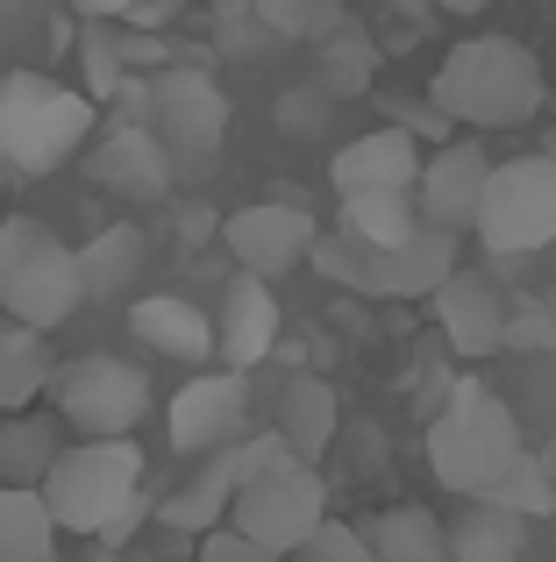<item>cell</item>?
<instances>
[{"instance_id": "6da1fadb", "label": "cell", "mask_w": 556, "mask_h": 562, "mask_svg": "<svg viewBox=\"0 0 556 562\" xmlns=\"http://www.w3.org/2000/svg\"><path fill=\"white\" fill-rule=\"evenodd\" d=\"M429 100L443 122L464 128H521L543 114L549 79H543V57L514 36H464L449 43V57L435 65Z\"/></svg>"}, {"instance_id": "7a4b0ae2", "label": "cell", "mask_w": 556, "mask_h": 562, "mask_svg": "<svg viewBox=\"0 0 556 562\" xmlns=\"http://www.w3.org/2000/svg\"><path fill=\"white\" fill-rule=\"evenodd\" d=\"M521 463H529V441H521L514 406L492 384L464 378L449 406L429 420V477L449 498H492Z\"/></svg>"}, {"instance_id": "3957f363", "label": "cell", "mask_w": 556, "mask_h": 562, "mask_svg": "<svg viewBox=\"0 0 556 562\" xmlns=\"http://www.w3.org/2000/svg\"><path fill=\"white\" fill-rule=\"evenodd\" d=\"M143 449L136 441H65V456L43 477V506H51L57 535L86 541H122V527L143 513Z\"/></svg>"}, {"instance_id": "277c9868", "label": "cell", "mask_w": 556, "mask_h": 562, "mask_svg": "<svg viewBox=\"0 0 556 562\" xmlns=\"http://www.w3.org/2000/svg\"><path fill=\"white\" fill-rule=\"evenodd\" d=\"M93 122L100 114L79 86H57L51 71H8L0 79V171L51 179L93 143Z\"/></svg>"}, {"instance_id": "5b68a950", "label": "cell", "mask_w": 556, "mask_h": 562, "mask_svg": "<svg viewBox=\"0 0 556 562\" xmlns=\"http://www.w3.org/2000/svg\"><path fill=\"white\" fill-rule=\"evenodd\" d=\"M79 306H86L79 249L65 235H51V221L36 214H0V314L51 335Z\"/></svg>"}, {"instance_id": "8992f818", "label": "cell", "mask_w": 556, "mask_h": 562, "mask_svg": "<svg viewBox=\"0 0 556 562\" xmlns=\"http://www.w3.org/2000/svg\"><path fill=\"white\" fill-rule=\"evenodd\" d=\"M151 406H157L151 378L129 357H108V349L65 357L51 378V413L71 427V441H129L151 420Z\"/></svg>"}, {"instance_id": "52a82bcc", "label": "cell", "mask_w": 556, "mask_h": 562, "mask_svg": "<svg viewBox=\"0 0 556 562\" xmlns=\"http://www.w3.org/2000/svg\"><path fill=\"white\" fill-rule=\"evenodd\" d=\"M478 243L492 257H535L556 243V157H492L486 206H478Z\"/></svg>"}, {"instance_id": "ba28073f", "label": "cell", "mask_w": 556, "mask_h": 562, "mask_svg": "<svg viewBox=\"0 0 556 562\" xmlns=\"http://www.w3.org/2000/svg\"><path fill=\"white\" fill-rule=\"evenodd\" d=\"M321 520H329V484H321V470L300 463V456H286V463H271L265 477L236 484V506H229V527L251 535V541H265L278 555H292Z\"/></svg>"}, {"instance_id": "9c48e42d", "label": "cell", "mask_w": 556, "mask_h": 562, "mask_svg": "<svg viewBox=\"0 0 556 562\" xmlns=\"http://www.w3.org/2000/svg\"><path fill=\"white\" fill-rule=\"evenodd\" d=\"M251 427H257V406H251V378L243 371H193L165 398V441L186 463H200L214 449H236Z\"/></svg>"}, {"instance_id": "30bf717a", "label": "cell", "mask_w": 556, "mask_h": 562, "mask_svg": "<svg viewBox=\"0 0 556 562\" xmlns=\"http://www.w3.org/2000/svg\"><path fill=\"white\" fill-rule=\"evenodd\" d=\"M143 108H151L157 143H165L171 157H186V165H208V157L222 150V136H229V93L193 65L157 71V79L143 86Z\"/></svg>"}, {"instance_id": "8fae6325", "label": "cell", "mask_w": 556, "mask_h": 562, "mask_svg": "<svg viewBox=\"0 0 556 562\" xmlns=\"http://www.w3.org/2000/svg\"><path fill=\"white\" fill-rule=\"evenodd\" d=\"M314 243H321V221L307 214L300 200H251L222 221V249L236 257V271L265 278V285H278L286 271H300V263L314 257Z\"/></svg>"}, {"instance_id": "7c38bea8", "label": "cell", "mask_w": 556, "mask_h": 562, "mask_svg": "<svg viewBox=\"0 0 556 562\" xmlns=\"http://www.w3.org/2000/svg\"><path fill=\"white\" fill-rule=\"evenodd\" d=\"M486 179H492V157L478 136H457V143H435L421 157V179H414V206L429 228H449V235H471L478 228V206H486Z\"/></svg>"}, {"instance_id": "4fadbf2b", "label": "cell", "mask_w": 556, "mask_h": 562, "mask_svg": "<svg viewBox=\"0 0 556 562\" xmlns=\"http://www.w3.org/2000/svg\"><path fill=\"white\" fill-rule=\"evenodd\" d=\"M435 328H443V342L457 349V357L486 363L500 357L507 342H514V306H507V292L492 285L486 271H449V285H435Z\"/></svg>"}, {"instance_id": "5bb4252c", "label": "cell", "mask_w": 556, "mask_h": 562, "mask_svg": "<svg viewBox=\"0 0 556 562\" xmlns=\"http://www.w3.org/2000/svg\"><path fill=\"white\" fill-rule=\"evenodd\" d=\"M421 157L429 150H421L414 128H400V122L364 128V136L329 150V186H335V200H357V192H414Z\"/></svg>"}, {"instance_id": "9a60e30c", "label": "cell", "mask_w": 556, "mask_h": 562, "mask_svg": "<svg viewBox=\"0 0 556 562\" xmlns=\"http://www.w3.org/2000/svg\"><path fill=\"white\" fill-rule=\"evenodd\" d=\"M271 349H278V292L265 278L236 271L229 292H222V314H214V357H222V371L251 378Z\"/></svg>"}, {"instance_id": "2e32d148", "label": "cell", "mask_w": 556, "mask_h": 562, "mask_svg": "<svg viewBox=\"0 0 556 562\" xmlns=\"http://www.w3.org/2000/svg\"><path fill=\"white\" fill-rule=\"evenodd\" d=\"M449 271H464V235L429 228V221H421L407 243L378 249L371 300H435V285H449Z\"/></svg>"}, {"instance_id": "e0dca14e", "label": "cell", "mask_w": 556, "mask_h": 562, "mask_svg": "<svg viewBox=\"0 0 556 562\" xmlns=\"http://www.w3.org/2000/svg\"><path fill=\"white\" fill-rule=\"evenodd\" d=\"M86 171H93V186L129 192V200H165L171 192V150L157 143L151 122L108 128V136L93 143V157H86Z\"/></svg>"}, {"instance_id": "ac0fdd59", "label": "cell", "mask_w": 556, "mask_h": 562, "mask_svg": "<svg viewBox=\"0 0 556 562\" xmlns=\"http://www.w3.org/2000/svg\"><path fill=\"white\" fill-rule=\"evenodd\" d=\"M129 335H136L143 349H157V357H171V363H193V371L214 363V314H200V306L179 300V292L129 300Z\"/></svg>"}, {"instance_id": "d6986e66", "label": "cell", "mask_w": 556, "mask_h": 562, "mask_svg": "<svg viewBox=\"0 0 556 562\" xmlns=\"http://www.w3.org/2000/svg\"><path fill=\"white\" fill-rule=\"evenodd\" d=\"M229 506H236V449H214L186 470L179 492L157 498V520H165L171 535L200 541V535H214V527H229Z\"/></svg>"}, {"instance_id": "ffe728a7", "label": "cell", "mask_w": 556, "mask_h": 562, "mask_svg": "<svg viewBox=\"0 0 556 562\" xmlns=\"http://www.w3.org/2000/svg\"><path fill=\"white\" fill-rule=\"evenodd\" d=\"M71 427L57 420L51 406H29V413H0V484H22V492H43L51 463L65 456Z\"/></svg>"}, {"instance_id": "44dd1931", "label": "cell", "mask_w": 556, "mask_h": 562, "mask_svg": "<svg viewBox=\"0 0 556 562\" xmlns=\"http://www.w3.org/2000/svg\"><path fill=\"white\" fill-rule=\"evenodd\" d=\"M271 427H278V441H286L300 463H314V456L335 441V427H343V398H335V384H329V378L300 371V378L286 384V392H278Z\"/></svg>"}, {"instance_id": "7402d4cb", "label": "cell", "mask_w": 556, "mask_h": 562, "mask_svg": "<svg viewBox=\"0 0 556 562\" xmlns=\"http://www.w3.org/2000/svg\"><path fill=\"white\" fill-rule=\"evenodd\" d=\"M57 363H65V357L51 349V335H36V328H22V321L0 314V413L43 406V398H51Z\"/></svg>"}, {"instance_id": "603a6c76", "label": "cell", "mask_w": 556, "mask_h": 562, "mask_svg": "<svg viewBox=\"0 0 556 562\" xmlns=\"http://www.w3.org/2000/svg\"><path fill=\"white\" fill-rule=\"evenodd\" d=\"M143 257H151V243H143L136 221H108V228L93 235V243H79V278H86V300H122L129 285H136Z\"/></svg>"}, {"instance_id": "cb8c5ba5", "label": "cell", "mask_w": 556, "mask_h": 562, "mask_svg": "<svg viewBox=\"0 0 556 562\" xmlns=\"http://www.w3.org/2000/svg\"><path fill=\"white\" fill-rule=\"evenodd\" d=\"M364 541H371L378 562H449V527L435 520L429 506H386L364 520Z\"/></svg>"}, {"instance_id": "d4e9b609", "label": "cell", "mask_w": 556, "mask_h": 562, "mask_svg": "<svg viewBox=\"0 0 556 562\" xmlns=\"http://www.w3.org/2000/svg\"><path fill=\"white\" fill-rule=\"evenodd\" d=\"M529 555V520L492 498H471L457 527H449V562H521Z\"/></svg>"}, {"instance_id": "484cf974", "label": "cell", "mask_w": 556, "mask_h": 562, "mask_svg": "<svg viewBox=\"0 0 556 562\" xmlns=\"http://www.w3.org/2000/svg\"><path fill=\"white\" fill-rule=\"evenodd\" d=\"M335 228L378 257V249L407 243L421 228V206H414V192H357V200H335Z\"/></svg>"}, {"instance_id": "4316f807", "label": "cell", "mask_w": 556, "mask_h": 562, "mask_svg": "<svg viewBox=\"0 0 556 562\" xmlns=\"http://www.w3.org/2000/svg\"><path fill=\"white\" fill-rule=\"evenodd\" d=\"M57 520L43 506V492L0 484V562H57Z\"/></svg>"}, {"instance_id": "83f0119b", "label": "cell", "mask_w": 556, "mask_h": 562, "mask_svg": "<svg viewBox=\"0 0 556 562\" xmlns=\"http://www.w3.org/2000/svg\"><path fill=\"white\" fill-rule=\"evenodd\" d=\"M371 71H378V50L357 36V29H335L329 50H321V93L357 100V93H371Z\"/></svg>"}, {"instance_id": "f1b7e54d", "label": "cell", "mask_w": 556, "mask_h": 562, "mask_svg": "<svg viewBox=\"0 0 556 562\" xmlns=\"http://www.w3.org/2000/svg\"><path fill=\"white\" fill-rule=\"evenodd\" d=\"M371 249H364V243H349V235L343 228H335V235H321V243H314V257H307V271H314V278H329V285H343V292H364V300H371Z\"/></svg>"}, {"instance_id": "f546056e", "label": "cell", "mask_w": 556, "mask_h": 562, "mask_svg": "<svg viewBox=\"0 0 556 562\" xmlns=\"http://www.w3.org/2000/svg\"><path fill=\"white\" fill-rule=\"evenodd\" d=\"M251 8L278 36H335V29H343V8H335V0H251Z\"/></svg>"}, {"instance_id": "4dcf8cb0", "label": "cell", "mask_w": 556, "mask_h": 562, "mask_svg": "<svg viewBox=\"0 0 556 562\" xmlns=\"http://www.w3.org/2000/svg\"><path fill=\"white\" fill-rule=\"evenodd\" d=\"M286 562H378V555H371V541H364L357 520H335V513H329V520H321Z\"/></svg>"}, {"instance_id": "1f68e13d", "label": "cell", "mask_w": 556, "mask_h": 562, "mask_svg": "<svg viewBox=\"0 0 556 562\" xmlns=\"http://www.w3.org/2000/svg\"><path fill=\"white\" fill-rule=\"evenodd\" d=\"M122 86V43L108 36V22H93L86 29V100H114Z\"/></svg>"}, {"instance_id": "d6a6232c", "label": "cell", "mask_w": 556, "mask_h": 562, "mask_svg": "<svg viewBox=\"0 0 556 562\" xmlns=\"http://www.w3.org/2000/svg\"><path fill=\"white\" fill-rule=\"evenodd\" d=\"M492 506H507V513H521V520H535V513H549V477H543V463H521L514 477L500 484V492H492Z\"/></svg>"}, {"instance_id": "836d02e7", "label": "cell", "mask_w": 556, "mask_h": 562, "mask_svg": "<svg viewBox=\"0 0 556 562\" xmlns=\"http://www.w3.org/2000/svg\"><path fill=\"white\" fill-rule=\"evenodd\" d=\"M193 562H286V555L251 541V535H236V527H214V535L193 541Z\"/></svg>"}, {"instance_id": "e575fe53", "label": "cell", "mask_w": 556, "mask_h": 562, "mask_svg": "<svg viewBox=\"0 0 556 562\" xmlns=\"http://www.w3.org/2000/svg\"><path fill=\"white\" fill-rule=\"evenodd\" d=\"M321 108H329V93H321V86H314V93H286V100H278L286 136H314V128H321Z\"/></svg>"}, {"instance_id": "d590c367", "label": "cell", "mask_w": 556, "mask_h": 562, "mask_svg": "<svg viewBox=\"0 0 556 562\" xmlns=\"http://www.w3.org/2000/svg\"><path fill=\"white\" fill-rule=\"evenodd\" d=\"M129 8H136V0H79V14H86V22H122Z\"/></svg>"}, {"instance_id": "8d00e7d4", "label": "cell", "mask_w": 556, "mask_h": 562, "mask_svg": "<svg viewBox=\"0 0 556 562\" xmlns=\"http://www.w3.org/2000/svg\"><path fill=\"white\" fill-rule=\"evenodd\" d=\"M429 8H435V14H486L492 0H429Z\"/></svg>"}, {"instance_id": "74e56055", "label": "cell", "mask_w": 556, "mask_h": 562, "mask_svg": "<svg viewBox=\"0 0 556 562\" xmlns=\"http://www.w3.org/2000/svg\"><path fill=\"white\" fill-rule=\"evenodd\" d=\"M0 200H8V171H0Z\"/></svg>"}, {"instance_id": "f35d334b", "label": "cell", "mask_w": 556, "mask_h": 562, "mask_svg": "<svg viewBox=\"0 0 556 562\" xmlns=\"http://www.w3.org/2000/svg\"><path fill=\"white\" fill-rule=\"evenodd\" d=\"M407 8H429V0H407Z\"/></svg>"}]
</instances>
